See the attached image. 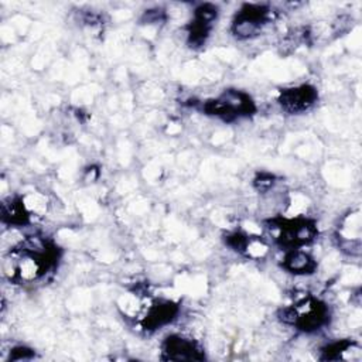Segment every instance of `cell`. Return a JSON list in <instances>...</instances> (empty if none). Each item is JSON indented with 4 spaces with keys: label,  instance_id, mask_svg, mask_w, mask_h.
<instances>
[{
    "label": "cell",
    "instance_id": "1",
    "mask_svg": "<svg viewBox=\"0 0 362 362\" xmlns=\"http://www.w3.org/2000/svg\"><path fill=\"white\" fill-rule=\"evenodd\" d=\"M204 112L206 115L218 116L225 122H230L239 116H249L255 112V103L249 95L229 89L225 90L221 98L215 100H208L204 105Z\"/></svg>",
    "mask_w": 362,
    "mask_h": 362
},
{
    "label": "cell",
    "instance_id": "7",
    "mask_svg": "<svg viewBox=\"0 0 362 362\" xmlns=\"http://www.w3.org/2000/svg\"><path fill=\"white\" fill-rule=\"evenodd\" d=\"M178 314V305L171 301H160L153 304L143 320V328L157 329L171 322Z\"/></svg>",
    "mask_w": 362,
    "mask_h": 362
},
{
    "label": "cell",
    "instance_id": "6",
    "mask_svg": "<svg viewBox=\"0 0 362 362\" xmlns=\"http://www.w3.org/2000/svg\"><path fill=\"white\" fill-rule=\"evenodd\" d=\"M281 106L290 113H298L307 110L317 100V90L310 85H301L297 88L284 89L280 95Z\"/></svg>",
    "mask_w": 362,
    "mask_h": 362
},
{
    "label": "cell",
    "instance_id": "2",
    "mask_svg": "<svg viewBox=\"0 0 362 362\" xmlns=\"http://www.w3.org/2000/svg\"><path fill=\"white\" fill-rule=\"evenodd\" d=\"M273 228L279 230V243L290 249L311 242L317 235L314 222L308 219H276Z\"/></svg>",
    "mask_w": 362,
    "mask_h": 362
},
{
    "label": "cell",
    "instance_id": "11",
    "mask_svg": "<svg viewBox=\"0 0 362 362\" xmlns=\"http://www.w3.org/2000/svg\"><path fill=\"white\" fill-rule=\"evenodd\" d=\"M34 355V352L30 348L25 346H16L10 352V359L11 361H21V359H28Z\"/></svg>",
    "mask_w": 362,
    "mask_h": 362
},
{
    "label": "cell",
    "instance_id": "8",
    "mask_svg": "<svg viewBox=\"0 0 362 362\" xmlns=\"http://www.w3.org/2000/svg\"><path fill=\"white\" fill-rule=\"evenodd\" d=\"M283 267L294 274H308L315 270L317 264L308 253L298 249H291L283 260Z\"/></svg>",
    "mask_w": 362,
    "mask_h": 362
},
{
    "label": "cell",
    "instance_id": "10",
    "mask_svg": "<svg viewBox=\"0 0 362 362\" xmlns=\"http://www.w3.org/2000/svg\"><path fill=\"white\" fill-rule=\"evenodd\" d=\"M216 14H218V10L214 4H209V3H205V4H201L197 10H195V20L198 21H202L205 24H211L215 18H216Z\"/></svg>",
    "mask_w": 362,
    "mask_h": 362
},
{
    "label": "cell",
    "instance_id": "12",
    "mask_svg": "<svg viewBox=\"0 0 362 362\" xmlns=\"http://www.w3.org/2000/svg\"><path fill=\"white\" fill-rule=\"evenodd\" d=\"M272 185H273V175L262 174V175L256 180V187H257L260 191H266V189H269Z\"/></svg>",
    "mask_w": 362,
    "mask_h": 362
},
{
    "label": "cell",
    "instance_id": "9",
    "mask_svg": "<svg viewBox=\"0 0 362 362\" xmlns=\"http://www.w3.org/2000/svg\"><path fill=\"white\" fill-rule=\"evenodd\" d=\"M1 218L3 222L11 225H24L30 219V214L25 209V205L20 199H10V202H4L1 206Z\"/></svg>",
    "mask_w": 362,
    "mask_h": 362
},
{
    "label": "cell",
    "instance_id": "5",
    "mask_svg": "<svg viewBox=\"0 0 362 362\" xmlns=\"http://www.w3.org/2000/svg\"><path fill=\"white\" fill-rule=\"evenodd\" d=\"M163 356L170 361H201L204 359L202 351L198 345L181 335H170L163 344Z\"/></svg>",
    "mask_w": 362,
    "mask_h": 362
},
{
    "label": "cell",
    "instance_id": "3",
    "mask_svg": "<svg viewBox=\"0 0 362 362\" xmlns=\"http://www.w3.org/2000/svg\"><path fill=\"white\" fill-rule=\"evenodd\" d=\"M293 324L304 332H313L320 329L328 322V307L314 298H307L293 305Z\"/></svg>",
    "mask_w": 362,
    "mask_h": 362
},
{
    "label": "cell",
    "instance_id": "4",
    "mask_svg": "<svg viewBox=\"0 0 362 362\" xmlns=\"http://www.w3.org/2000/svg\"><path fill=\"white\" fill-rule=\"evenodd\" d=\"M270 16V8L263 4H245L232 23V33L240 40L250 38L260 31Z\"/></svg>",
    "mask_w": 362,
    "mask_h": 362
}]
</instances>
